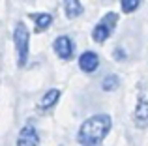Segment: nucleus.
Returning <instances> with one entry per match:
<instances>
[{
    "mask_svg": "<svg viewBox=\"0 0 148 146\" xmlns=\"http://www.w3.org/2000/svg\"><path fill=\"white\" fill-rule=\"evenodd\" d=\"M111 126L112 122L109 114H94L86 122H83L79 135H77V141L83 146H94L107 137V133L111 131Z\"/></svg>",
    "mask_w": 148,
    "mask_h": 146,
    "instance_id": "nucleus-1",
    "label": "nucleus"
},
{
    "mask_svg": "<svg viewBox=\"0 0 148 146\" xmlns=\"http://www.w3.org/2000/svg\"><path fill=\"white\" fill-rule=\"evenodd\" d=\"M13 43H15V53H17V64L21 68H25L26 62H28V53H30V32L25 26V23L15 25Z\"/></svg>",
    "mask_w": 148,
    "mask_h": 146,
    "instance_id": "nucleus-2",
    "label": "nucleus"
},
{
    "mask_svg": "<svg viewBox=\"0 0 148 146\" xmlns=\"http://www.w3.org/2000/svg\"><path fill=\"white\" fill-rule=\"evenodd\" d=\"M116 25H118V13H114V11H107V13L96 23L94 30H92V38H94V41H96V43H103V41H107L109 36L114 32Z\"/></svg>",
    "mask_w": 148,
    "mask_h": 146,
    "instance_id": "nucleus-3",
    "label": "nucleus"
},
{
    "mask_svg": "<svg viewBox=\"0 0 148 146\" xmlns=\"http://www.w3.org/2000/svg\"><path fill=\"white\" fill-rule=\"evenodd\" d=\"M53 49L60 60H71L73 55H75V43L68 36H58L53 41Z\"/></svg>",
    "mask_w": 148,
    "mask_h": 146,
    "instance_id": "nucleus-4",
    "label": "nucleus"
},
{
    "mask_svg": "<svg viewBox=\"0 0 148 146\" xmlns=\"http://www.w3.org/2000/svg\"><path fill=\"white\" fill-rule=\"evenodd\" d=\"M79 68L84 73H94L99 68V56L94 51H84L79 56Z\"/></svg>",
    "mask_w": 148,
    "mask_h": 146,
    "instance_id": "nucleus-5",
    "label": "nucleus"
},
{
    "mask_svg": "<svg viewBox=\"0 0 148 146\" xmlns=\"http://www.w3.org/2000/svg\"><path fill=\"white\" fill-rule=\"evenodd\" d=\"M40 144V135H38L34 126H25L17 137V146H38Z\"/></svg>",
    "mask_w": 148,
    "mask_h": 146,
    "instance_id": "nucleus-6",
    "label": "nucleus"
},
{
    "mask_svg": "<svg viewBox=\"0 0 148 146\" xmlns=\"http://www.w3.org/2000/svg\"><path fill=\"white\" fill-rule=\"evenodd\" d=\"M133 122L141 129L148 126V99L141 98L137 101V107H135V113H133Z\"/></svg>",
    "mask_w": 148,
    "mask_h": 146,
    "instance_id": "nucleus-7",
    "label": "nucleus"
},
{
    "mask_svg": "<svg viewBox=\"0 0 148 146\" xmlns=\"http://www.w3.org/2000/svg\"><path fill=\"white\" fill-rule=\"evenodd\" d=\"M58 99H60V90H58V88H51V90H47L43 96H41L38 109H41V111H49V109H53V107L56 105Z\"/></svg>",
    "mask_w": 148,
    "mask_h": 146,
    "instance_id": "nucleus-8",
    "label": "nucleus"
},
{
    "mask_svg": "<svg viewBox=\"0 0 148 146\" xmlns=\"http://www.w3.org/2000/svg\"><path fill=\"white\" fill-rule=\"evenodd\" d=\"M64 11L68 19H77L83 15V4L81 0H64Z\"/></svg>",
    "mask_w": 148,
    "mask_h": 146,
    "instance_id": "nucleus-9",
    "label": "nucleus"
},
{
    "mask_svg": "<svg viewBox=\"0 0 148 146\" xmlns=\"http://www.w3.org/2000/svg\"><path fill=\"white\" fill-rule=\"evenodd\" d=\"M32 19H34V25H36L38 32L47 30L51 26V23H53V15L51 13H32Z\"/></svg>",
    "mask_w": 148,
    "mask_h": 146,
    "instance_id": "nucleus-10",
    "label": "nucleus"
},
{
    "mask_svg": "<svg viewBox=\"0 0 148 146\" xmlns=\"http://www.w3.org/2000/svg\"><path fill=\"white\" fill-rule=\"evenodd\" d=\"M120 84V79L116 75H107L103 81H101V88H103L105 92H112L116 90V86Z\"/></svg>",
    "mask_w": 148,
    "mask_h": 146,
    "instance_id": "nucleus-11",
    "label": "nucleus"
},
{
    "mask_svg": "<svg viewBox=\"0 0 148 146\" xmlns=\"http://www.w3.org/2000/svg\"><path fill=\"white\" fill-rule=\"evenodd\" d=\"M120 6H122L124 13H133L141 6V0H120Z\"/></svg>",
    "mask_w": 148,
    "mask_h": 146,
    "instance_id": "nucleus-12",
    "label": "nucleus"
},
{
    "mask_svg": "<svg viewBox=\"0 0 148 146\" xmlns=\"http://www.w3.org/2000/svg\"><path fill=\"white\" fill-rule=\"evenodd\" d=\"M112 56H114V60H118V62H122V60H126V53H124L122 47H116L114 53H112Z\"/></svg>",
    "mask_w": 148,
    "mask_h": 146,
    "instance_id": "nucleus-13",
    "label": "nucleus"
}]
</instances>
